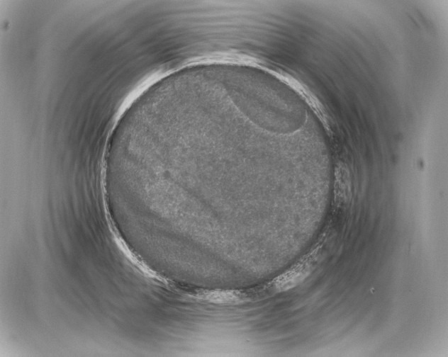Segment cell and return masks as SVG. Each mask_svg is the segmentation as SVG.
Masks as SVG:
<instances>
[{
	"label": "cell",
	"mask_w": 448,
	"mask_h": 357,
	"mask_svg": "<svg viewBox=\"0 0 448 357\" xmlns=\"http://www.w3.org/2000/svg\"><path fill=\"white\" fill-rule=\"evenodd\" d=\"M320 248L317 246L290 268L264 282L269 297L291 290L306 279L317 266Z\"/></svg>",
	"instance_id": "1"
}]
</instances>
